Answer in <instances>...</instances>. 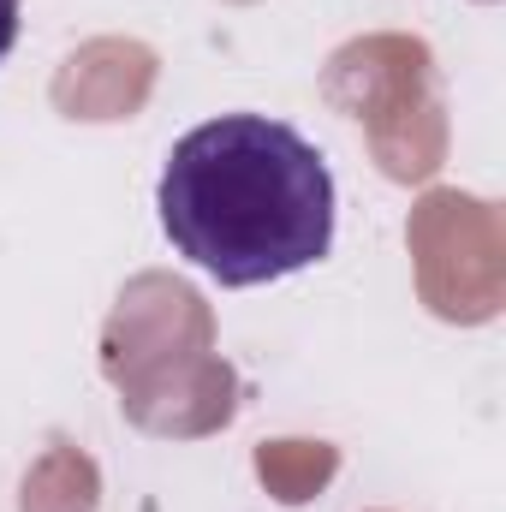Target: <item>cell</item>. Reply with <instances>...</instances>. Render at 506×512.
Returning a JSON list of instances; mask_svg holds the SVG:
<instances>
[{
    "mask_svg": "<svg viewBox=\"0 0 506 512\" xmlns=\"http://www.w3.org/2000/svg\"><path fill=\"white\" fill-rule=\"evenodd\" d=\"M173 251L221 286H268L334 245V173L322 149L268 114H221L185 131L155 185Z\"/></svg>",
    "mask_w": 506,
    "mask_h": 512,
    "instance_id": "obj_1",
    "label": "cell"
},
{
    "mask_svg": "<svg viewBox=\"0 0 506 512\" xmlns=\"http://www.w3.org/2000/svg\"><path fill=\"white\" fill-rule=\"evenodd\" d=\"M12 42H18V0H0V60L12 54Z\"/></svg>",
    "mask_w": 506,
    "mask_h": 512,
    "instance_id": "obj_2",
    "label": "cell"
}]
</instances>
